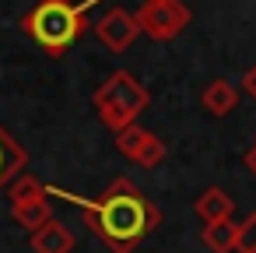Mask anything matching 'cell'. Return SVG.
Returning a JSON list of instances; mask_svg holds the SVG:
<instances>
[{
  "label": "cell",
  "mask_w": 256,
  "mask_h": 253,
  "mask_svg": "<svg viewBox=\"0 0 256 253\" xmlns=\"http://www.w3.org/2000/svg\"><path fill=\"white\" fill-rule=\"evenodd\" d=\"M46 193H56V197H67L70 204L81 207V218L88 225V232H95L112 253H134L162 221V211L144 197V190L120 176L112 179L98 197L84 200L78 193H64L56 186H46Z\"/></svg>",
  "instance_id": "6da1fadb"
},
{
  "label": "cell",
  "mask_w": 256,
  "mask_h": 253,
  "mask_svg": "<svg viewBox=\"0 0 256 253\" xmlns=\"http://www.w3.org/2000/svg\"><path fill=\"white\" fill-rule=\"evenodd\" d=\"M98 0H39L32 11L22 15V32L53 60H60L92 25L88 11Z\"/></svg>",
  "instance_id": "7a4b0ae2"
},
{
  "label": "cell",
  "mask_w": 256,
  "mask_h": 253,
  "mask_svg": "<svg viewBox=\"0 0 256 253\" xmlns=\"http://www.w3.org/2000/svg\"><path fill=\"white\" fill-rule=\"evenodd\" d=\"M95 102V113L102 116V123L116 134L130 123H137V116L151 106V92L148 85H140L130 71H112L92 95Z\"/></svg>",
  "instance_id": "3957f363"
},
{
  "label": "cell",
  "mask_w": 256,
  "mask_h": 253,
  "mask_svg": "<svg viewBox=\"0 0 256 253\" xmlns=\"http://www.w3.org/2000/svg\"><path fill=\"white\" fill-rule=\"evenodd\" d=\"M137 29L140 36L154 39V43H168L176 36H182L193 22V11L182 4V0H144L137 8Z\"/></svg>",
  "instance_id": "277c9868"
},
{
  "label": "cell",
  "mask_w": 256,
  "mask_h": 253,
  "mask_svg": "<svg viewBox=\"0 0 256 253\" xmlns=\"http://www.w3.org/2000/svg\"><path fill=\"white\" fill-rule=\"evenodd\" d=\"M116 151H120L123 158H130L134 165H140V169H154V165H162L165 155H168L165 141H162L158 134L137 127V123L116 130Z\"/></svg>",
  "instance_id": "5b68a950"
},
{
  "label": "cell",
  "mask_w": 256,
  "mask_h": 253,
  "mask_svg": "<svg viewBox=\"0 0 256 253\" xmlns=\"http://www.w3.org/2000/svg\"><path fill=\"white\" fill-rule=\"evenodd\" d=\"M95 36H98V43H102L106 50L123 53V50H130V46L137 43L140 29H137V18H134L126 8H109V11L95 22Z\"/></svg>",
  "instance_id": "8992f818"
},
{
  "label": "cell",
  "mask_w": 256,
  "mask_h": 253,
  "mask_svg": "<svg viewBox=\"0 0 256 253\" xmlns=\"http://www.w3.org/2000/svg\"><path fill=\"white\" fill-rule=\"evenodd\" d=\"M74 232L64 225V221H56V218H50L46 225H39L36 232H28V246H32V253H70L74 249Z\"/></svg>",
  "instance_id": "52a82bcc"
},
{
  "label": "cell",
  "mask_w": 256,
  "mask_h": 253,
  "mask_svg": "<svg viewBox=\"0 0 256 253\" xmlns=\"http://www.w3.org/2000/svg\"><path fill=\"white\" fill-rule=\"evenodd\" d=\"M25 165H28V151H25L4 127H0V190H4L14 176H22Z\"/></svg>",
  "instance_id": "ba28073f"
},
{
  "label": "cell",
  "mask_w": 256,
  "mask_h": 253,
  "mask_svg": "<svg viewBox=\"0 0 256 253\" xmlns=\"http://www.w3.org/2000/svg\"><path fill=\"white\" fill-rule=\"evenodd\" d=\"M235 211V200L221 190V186H207L196 200H193V214L207 225V221H221V218H232Z\"/></svg>",
  "instance_id": "9c48e42d"
},
{
  "label": "cell",
  "mask_w": 256,
  "mask_h": 253,
  "mask_svg": "<svg viewBox=\"0 0 256 253\" xmlns=\"http://www.w3.org/2000/svg\"><path fill=\"white\" fill-rule=\"evenodd\" d=\"M200 102H204V109H207L210 116H228V113H235V106H238V88H235L232 81H224V78H214V81L204 88Z\"/></svg>",
  "instance_id": "30bf717a"
},
{
  "label": "cell",
  "mask_w": 256,
  "mask_h": 253,
  "mask_svg": "<svg viewBox=\"0 0 256 253\" xmlns=\"http://www.w3.org/2000/svg\"><path fill=\"white\" fill-rule=\"evenodd\" d=\"M200 242L210 249V253H235V242H238V225L232 218H221V221H207L200 228Z\"/></svg>",
  "instance_id": "8fae6325"
},
{
  "label": "cell",
  "mask_w": 256,
  "mask_h": 253,
  "mask_svg": "<svg viewBox=\"0 0 256 253\" xmlns=\"http://www.w3.org/2000/svg\"><path fill=\"white\" fill-rule=\"evenodd\" d=\"M11 218L25 232H36L39 225H46L53 218V204H50V197L46 200H32V204H11Z\"/></svg>",
  "instance_id": "7c38bea8"
},
{
  "label": "cell",
  "mask_w": 256,
  "mask_h": 253,
  "mask_svg": "<svg viewBox=\"0 0 256 253\" xmlns=\"http://www.w3.org/2000/svg\"><path fill=\"white\" fill-rule=\"evenodd\" d=\"M8 197L11 204H32V200H46V186L32 176V172H22L8 183Z\"/></svg>",
  "instance_id": "4fadbf2b"
},
{
  "label": "cell",
  "mask_w": 256,
  "mask_h": 253,
  "mask_svg": "<svg viewBox=\"0 0 256 253\" xmlns=\"http://www.w3.org/2000/svg\"><path fill=\"white\" fill-rule=\"evenodd\" d=\"M235 253H256V211L238 225V242H235Z\"/></svg>",
  "instance_id": "5bb4252c"
},
{
  "label": "cell",
  "mask_w": 256,
  "mask_h": 253,
  "mask_svg": "<svg viewBox=\"0 0 256 253\" xmlns=\"http://www.w3.org/2000/svg\"><path fill=\"white\" fill-rule=\"evenodd\" d=\"M242 92H246V95L256 102V64H252V67L242 74Z\"/></svg>",
  "instance_id": "9a60e30c"
},
{
  "label": "cell",
  "mask_w": 256,
  "mask_h": 253,
  "mask_svg": "<svg viewBox=\"0 0 256 253\" xmlns=\"http://www.w3.org/2000/svg\"><path fill=\"white\" fill-rule=\"evenodd\" d=\"M242 162H246V169H249V172L256 176V141H252V148L246 151V158H242Z\"/></svg>",
  "instance_id": "2e32d148"
}]
</instances>
